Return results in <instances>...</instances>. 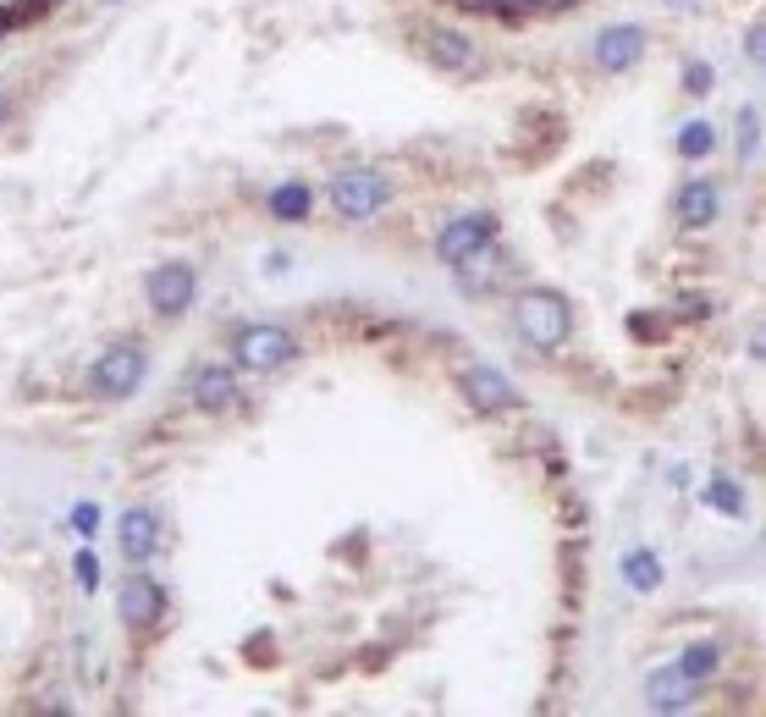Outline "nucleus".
<instances>
[{"instance_id": "f257e3e1", "label": "nucleus", "mask_w": 766, "mask_h": 717, "mask_svg": "<svg viewBox=\"0 0 766 717\" xmlns=\"http://www.w3.org/2000/svg\"><path fill=\"white\" fill-rule=\"evenodd\" d=\"M513 326H519V337H524L530 348H563L574 315H568V304H563L557 293H524L519 309H513Z\"/></svg>"}, {"instance_id": "9b49d317", "label": "nucleus", "mask_w": 766, "mask_h": 717, "mask_svg": "<svg viewBox=\"0 0 766 717\" xmlns=\"http://www.w3.org/2000/svg\"><path fill=\"white\" fill-rule=\"evenodd\" d=\"M116 607H122V618L138 629V624H149V618H160V607H166V596H160V585L138 569V574H127L122 580V596H116Z\"/></svg>"}, {"instance_id": "dca6fc26", "label": "nucleus", "mask_w": 766, "mask_h": 717, "mask_svg": "<svg viewBox=\"0 0 766 717\" xmlns=\"http://www.w3.org/2000/svg\"><path fill=\"white\" fill-rule=\"evenodd\" d=\"M673 668H678L689 684H700V679H711V673L722 668V651H717V646H689V651H684Z\"/></svg>"}, {"instance_id": "f3484780", "label": "nucleus", "mask_w": 766, "mask_h": 717, "mask_svg": "<svg viewBox=\"0 0 766 717\" xmlns=\"http://www.w3.org/2000/svg\"><path fill=\"white\" fill-rule=\"evenodd\" d=\"M270 210H276L281 221H303V216H309V188H303V183H281V188L270 194Z\"/></svg>"}, {"instance_id": "f8f14e48", "label": "nucleus", "mask_w": 766, "mask_h": 717, "mask_svg": "<svg viewBox=\"0 0 766 717\" xmlns=\"http://www.w3.org/2000/svg\"><path fill=\"white\" fill-rule=\"evenodd\" d=\"M116 541H122V558H127L133 569H144V563H149V552H155V541H160L155 514L127 508V514H122V525H116Z\"/></svg>"}, {"instance_id": "6e6552de", "label": "nucleus", "mask_w": 766, "mask_h": 717, "mask_svg": "<svg viewBox=\"0 0 766 717\" xmlns=\"http://www.w3.org/2000/svg\"><path fill=\"white\" fill-rule=\"evenodd\" d=\"M420 45H425V56H431L436 67H447V73H475V67H480V51H475L458 29L425 23V29H420Z\"/></svg>"}, {"instance_id": "f03ea898", "label": "nucleus", "mask_w": 766, "mask_h": 717, "mask_svg": "<svg viewBox=\"0 0 766 717\" xmlns=\"http://www.w3.org/2000/svg\"><path fill=\"white\" fill-rule=\"evenodd\" d=\"M491 238H497V216L475 210V216H458V221H447V227H442L436 254H442L447 265H475V260L491 249Z\"/></svg>"}, {"instance_id": "9d476101", "label": "nucleus", "mask_w": 766, "mask_h": 717, "mask_svg": "<svg viewBox=\"0 0 766 717\" xmlns=\"http://www.w3.org/2000/svg\"><path fill=\"white\" fill-rule=\"evenodd\" d=\"M717 210H722V194H717V183H706V177H695V183H684V188L673 194V216H678L684 227H711Z\"/></svg>"}, {"instance_id": "20e7f679", "label": "nucleus", "mask_w": 766, "mask_h": 717, "mask_svg": "<svg viewBox=\"0 0 766 717\" xmlns=\"http://www.w3.org/2000/svg\"><path fill=\"white\" fill-rule=\"evenodd\" d=\"M232 353H237L243 371H276V365H287V358L298 353V342L281 326H243L237 342H232Z\"/></svg>"}, {"instance_id": "a211bd4d", "label": "nucleus", "mask_w": 766, "mask_h": 717, "mask_svg": "<svg viewBox=\"0 0 766 717\" xmlns=\"http://www.w3.org/2000/svg\"><path fill=\"white\" fill-rule=\"evenodd\" d=\"M717 150V128L711 122H689L684 133H678V155L684 161H700V155H711Z\"/></svg>"}, {"instance_id": "aec40b11", "label": "nucleus", "mask_w": 766, "mask_h": 717, "mask_svg": "<svg viewBox=\"0 0 766 717\" xmlns=\"http://www.w3.org/2000/svg\"><path fill=\"white\" fill-rule=\"evenodd\" d=\"M755 128H761V122H755V111L744 106V111H739V161H744V166H755Z\"/></svg>"}, {"instance_id": "5701e85b", "label": "nucleus", "mask_w": 766, "mask_h": 717, "mask_svg": "<svg viewBox=\"0 0 766 717\" xmlns=\"http://www.w3.org/2000/svg\"><path fill=\"white\" fill-rule=\"evenodd\" d=\"M684 78H689V84H684L689 95H706V89H711V67H706V62H689V73H684Z\"/></svg>"}, {"instance_id": "2eb2a0df", "label": "nucleus", "mask_w": 766, "mask_h": 717, "mask_svg": "<svg viewBox=\"0 0 766 717\" xmlns=\"http://www.w3.org/2000/svg\"><path fill=\"white\" fill-rule=\"evenodd\" d=\"M623 585H629V591H656V585H662L656 552H629V558H623Z\"/></svg>"}, {"instance_id": "7ed1b4c3", "label": "nucleus", "mask_w": 766, "mask_h": 717, "mask_svg": "<svg viewBox=\"0 0 766 717\" xmlns=\"http://www.w3.org/2000/svg\"><path fill=\"white\" fill-rule=\"evenodd\" d=\"M387 177L380 172H342L336 183H331V205H336V216L342 221H369L380 205H387Z\"/></svg>"}, {"instance_id": "4be33fe9", "label": "nucleus", "mask_w": 766, "mask_h": 717, "mask_svg": "<svg viewBox=\"0 0 766 717\" xmlns=\"http://www.w3.org/2000/svg\"><path fill=\"white\" fill-rule=\"evenodd\" d=\"M78 585L84 591H100V558L95 552H78Z\"/></svg>"}, {"instance_id": "0eeeda50", "label": "nucleus", "mask_w": 766, "mask_h": 717, "mask_svg": "<svg viewBox=\"0 0 766 717\" xmlns=\"http://www.w3.org/2000/svg\"><path fill=\"white\" fill-rule=\"evenodd\" d=\"M458 387H464V398H469L480 415H497V409H513V404H519L513 382H508L497 365H469V371L458 376Z\"/></svg>"}, {"instance_id": "393cba45", "label": "nucleus", "mask_w": 766, "mask_h": 717, "mask_svg": "<svg viewBox=\"0 0 766 717\" xmlns=\"http://www.w3.org/2000/svg\"><path fill=\"white\" fill-rule=\"evenodd\" d=\"M7 29H18V12H12V7H0V34H7Z\"/></svg>"}, {"instance_id": "4468645a", "label": "nucleus", "mask_w": 766, "mask_h": 717, "mask_svg": "<svg viewBox=\"0 0 766 717\" xmlns=\"http://www.w3.org/2000/svg\"><path fill=\"white\" fill-rule=\"evenodd\" d=\"M645 695H651V712H684L689 706V679L678 668H662V673H651Z\"/></svg>"}, {"instance_id": "39448f33", "label": "nucleus", "mask_w": 766, "mask_h": 717, "mask_svg": "<svg viewBox=\"0 0 766 717\" xmlns=\"http://www.w3.org/2000/svg\"><path fill=\"white\" fill-rule=\"evenodd\" d=\"M144 348L138 342H116V348H106L100 353V365H95V393H106V398H127L138 382H144Z\"/></svg>"}, {"instance_id": "b1692460", "label": "nucleus", "mask_w": 766, "mask_h": 717, "mask_svg": "<svg viewBox=\"0 0 766 717\" xmlns=\"http://www.w3.org/2000/svg\"><path fill=\"white\" fill-rule=\"evenodd\" d=\"M744 51H750V62H761V51H766V34H761V29H750V45H744Z\"/></svg>"}, {"instance_id": "1a4fd4ad", "label": "nucleus", "mask_w": 766, "mask_h": 717, "mask_svg": "<svg viewBox=\"0 0 766 717\" xmlns=\"http://www.w3.org/2000/svg\"><path fill=\"white\" fill-rule=\"evenodd\" d=\"M640 51H645V34L640 29H601L596 34V45H590V56H596V67L601 73H629L634 62H640Z\"/></svg>"}, {"instance_id": "412c9836", "label": "nucleus", "mask_w": 766, "mask_h": 717, "mask_svg": "<svg viewBox=\"0 0 766 717\" xmlns=\"http://www.w3.org/2000/svg\"><path fill=\"white\" fill-rule=\"evenodd\" d=\"M73 530H78V536H95V530H100V508H95V503H78V508H73Z\"/></svg>"}, {"instance_id": "ddd939ff", "label": "nucleus", "mask_w": 766, "mask_h": 717, "mask_svg": "<svg viewBox=\"0 0 766 717\" xmlns=\"http://www.w3.org/2000/svg\"><path fill=\"white\" fill-rule=\"evenodd\" d=\"M188 393H193V404L199 409H232V398H237V382H232V371L226 365H204L193 382H188Z\"/></svg>"}, {"instance_id": "423d86ee", "label": "nucleus", "mask_w": 766, "mask_h": 717, "mask_svg": "<svg viewBox=\"0 0 766 717\" xmlns=\"http://www.w3.org/2000/svg\"><path fill=\"white\" fill-rule=\"evenodd\" d=\"M193 265H182V260H166V265H155L149 276H144V293H149V304H155V315H182L188 304H193Z\"/></svg>"}, {"instance_id": "a878e982", "label": "nucleus", "mask_w": 766, "mask_h": 717, "mask_svg": "<svg viewBox=\"0 0 766 717\" xmlns=\"http://www.w3.org/2000/svg\"><path fill=\"white\" fill-rule=\"evenodd\" d=\"M7 117H12V95H7V89H0V122H7Z\"/></svg>"}, {"instance_id": "6ab92c4d", "label": "nucleus", "mask_w": 766, "mask_h": 717, "mask_svg": "<svg viewBox=\"0 0 766 717\" xmlns=\"http://www.w3.org/2000/svg\"><path fill=\"white\" fill-rule=\"evenodd\" d=\"M706 503H711V508H722V514H744V492H739L733 481H722V475L706 486Z\"/></svg>"}]
</instances>
